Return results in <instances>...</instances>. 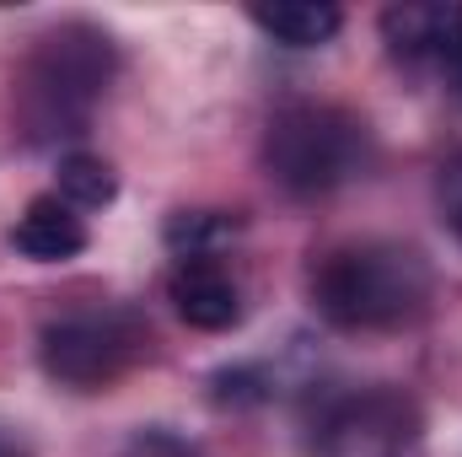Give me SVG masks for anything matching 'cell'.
Here are the masks:
<instances>
[{
	"instance_id": "6da1fadb",
	"label": "cell",
	"mask_w": 462,
	"mask_h": 457,
	"mask_svg": "<svg viewBox=\"0 0 462 457\" xmlns=\"http://www.w3.org/2000/svg\"><path fill=\"white\" fill-rule=\"evenodd\" d=\"M430 264L403 242H345L318 258L312 302L334 329H403L430 307Z\"/></svg>"
},
{
	"instance_id": "7a4b0ae2",
	"label": "cell",
	"mask_w": 462,
	"mask_h": 457,
	"mask_svg": "<svg viewBox=\"0 0 462 457\" xmlns=\"http://www.w3.org/2000/svg\"><path fill=\"white\" fill-rule=\"evenodd\" d=\"M108 81H114V43H108V33H97V27H60L22 65V81H16L22 124L32 129V140L81 135V124L103 103Z\"/></svg>"
},
{
	"instance_id": "3957f363",
	"label": "cell",
	"mask_w": 462,
	"mask_h": 457,
	"mask_svg": "<svg viewBox=\"0 0 462 457\" xmlns=\"http://www.w3.org/2000/svg\"><path fill=\"white\" fill-rule=\"evenodd\" d=\"M371 162L365 124L334 103H291L263 129V167L291 194H334Z\"/></svg>"
},
{
	"instance_id": "277c9868",
	"label": "cell",
	"mask_w": 462,
	"mask_h": 457,
	"mask_svg": "<svg viewBox=\"0 0 462 457\" xmlns=\"http://www.w3.org/2000/svg\"><path fill=\"white\" fill-rule=\"evenodd\" d=\"M420 436V409L393 387H339L307 409L312 457H403Z\"/></svg>"
},
{
	"instance_id": "5b68a950",
	"label": "cell",
	"mask_w": 462,
	"mask_h": 457,
	"mask_svg": "<svg viewBox=\"0 0 462 457\" xmlns=\"http://www.w3.org/2000/svg\"><path fill=\"white\" fill-rule=\"evenodd\" d=\"M145 329L129 312H65L38 334L43 371L70 393H103L140 360Z\"/></svg>"
},
{
	"instance_id": "8992f818",
	"label": "cell",
	"mask_w": 462,
	"mask_h": 457,
	"mask_svg": "<svg viewBox=\"0 0 462 457\" xmlns=\"http://www.w3.org/2000/svg\"><path fill=\"white\" fill-rule=\"evenodd\" d=\"M382 43L393 60L430 70L462 98V0H403L382 11Z\"/></svg>"
},
{
	"instance_id": "52a82bcc",
	"label": "cell",
	"mask_w": 462,
	"mask_h": 457,
	"mask_svg": "<svg viewBox=\"0 0 462 457\" xmlns=\"http://www.w3.org/2000/svg\"><path fill=\"white\" fill-rule=\"evenodd\" d=\"M167 296L189 329L221 334L242 323V285L221 258H178L167 275Z\"/></svg>"
},
{
	"instance_id": "ba28073f",
	"label": "cell",
	"mask_w": 462,
	"mask_h": 457,
	"mask_svg": "<svg viewBox=\"0 0 462 457\" xmlns=\"http://www.w3.org/2000/svg\"><path fill=\"white\" fill-rule=\"evenodd\" d=\"M87 242H92V231L81 221V210H70L60 194L27 200V210L11 227V247L27 253L32 264H65V258L87 253Z\"/></svg>"
},
{
	"instance_id": "9c48e42d",
	"label": "cell",
	"mask_w": 462,
	"mask_h": 457,
	"mask_svg": "<svg viewBox=\"0 0 462 457\" xmlns=\"http://www.w3.org/2000/svg\"><path fill=\"white\" fill-rule=\"evenodd\" d=\"M247 16L285 49H318L345 27V11L328 0H274V5H253Z\"/></svg>"
},
{
	"instance_id": "30bf717a",
	"label": "cell",
	"mask_w": 462,
	"mask_h": 457,
	"mask_svg": "<svg viewBox=\"0 0 462 457\" xmlns=\"http://www.w3.org/2000/svg\"><path fill=\"white\" fill-rule=\"evenodd\" d=\"M54 194H60L70 210H103V205H114L118 178L103 156L70 151V156H60V189H54Z\"/></svg>"
},
{
	"instance_id": "8fae6325",
	"label": "cell",
	"mask_w": 462,
	"mask_h": 457,
	"mask_svg": "<svg viewBox=\"0 0 462 457\" xmlns=\"http://www.w3.org/2000/svg\"><path fill=\"white\" fill-rule=\"evenodd\" d=\"M221 237H231V221L221 210H183L167 221V247L178 258H216Z\"/></svg>"
},
{
	"instance_id": "7c38bea8",
	"label": "cell",
	"mask_w": 462,
	"mask_h": 457,
	"mask_svg": "<svg viewBox=\"0 0 462 457\" xmlns=\"http://www.w3.org/2000/svg\"><path fill=\"white\" fill-rule=\"evenodd\" d=\"M118 457H199V452H194L183 436H172V431H140V436L124 442Z\"/></svg>"
},
{
	"instance_id": "4fadbf2b",
	"label": "cell",
	"mask_w": 462,
	"mask_h": 457,
	"mask_svg": "<svg viewBox=\"0 0 462 457\" xmlns=\"http://www.w3.org/2000/svg\"><path fill=\"white\" fill-rule=\"evenodd\" d=\"M436 200H441V216L447 227L462 237V151L452 162H441V178H436Z\"/></svg>"
},
{
	"instance_id": "5bb4252c",
	"label": "cell",
	"mask_w": 462,
	"mask_h": 457,
	"mask_svg": "<svg viewBox=\"0 0 462 457\" xmlns=\"http://www.w3.org/2000/svg\"><path fill=\"white\" fill-rule=\"evenodd\" d=\"M0 457H27V452H22V447H16L11 436H0Z\"/></svg>"
}]
</instances>
